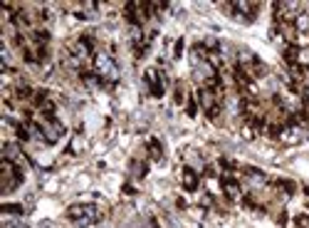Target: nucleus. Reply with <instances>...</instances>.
<instances>
[{
	"label": "nucleus",
	"mask_w": 309,
	"mask_h": 228,
	"mask_svg": "<svg viewBox=\"0 0 309 228\" xmlns=\"http://www.w3.org/2000/svg\"><path fill=\"white\" fill-rule=\"evenodd\" d=\"M198 109H200V107H198L196 97H191V100L186 102V114H188V117H196V114H198Z\"/></svg>",
	"instance_id": "9b49d317"
},
{
	"label": "nucleus",
	"mask_w": 309,
	"mask_h": 228,
	"mask_svg": "<svg viewBox=\"0 0 309 228\" xmlns=\"http://www.w3.org/2000/svg\"><path fill=\"white\" fill-rule=\"evenodd\" d=\"M146 169H149L146 161H131V176H134V179H143V176H146Z\"/></svg>",
	"instance_id": "1a4fd4ad"
},
{
	"label": "nucleus",
	"mask_w": 309,
	"mask_h": 228,
	"mask_svg": "<svg viewBox=\"0 0 309 228\" xmlns=\"http://www.w3.org/2000/svg\"><path fill=\"white\" fill-rule=\"evenodd\" d=\"M143 85L149 87V92H151L154 97H163V94H166V87H169V77H166V72L156 70V67H149V70L143 72Z\"/></svg>",
	"instance_id": "7ed1b4c3"
},
{
	"label": "nucleus",
	"mask_w": 309,
	"mask_h": 228,
	"mask_svg": "<svg viewBox=\"0 0 309 228\" xmlns=\"http://www.w3.org/2000/svg\"><path fill=\"white\" fill-rule=\"evenodd\" d=\"M92 62H94V72H97L99 77L107 82V87L112 89L114 82L119 80V65H116L114 55H112V52H101V50H99Z\"/></svg>",
	"instance_id": "f257e3e1"
},
{
	"label": "nucleus",
	"mask_w": 309,
	"mask_h": 228,
	"mask_svg": "<svg viewBox=\"0 0 309 228\" xmlns=\"http://www.w3.org/2000/svg\"><path fill=\"white\" fill-rule=\"evenodd\" d=\"M149 159L151 161H161L163 159V146L158 139H149Z\"/></svg>",
	"instance_id": "0eeeda50"
},
{
	"label": "nucleus",
	"mask_w": 309,
	"mask_h": 228,
	"mask_svg": "<svg viewBox=\"0 0 309 228\" xmlns=\"http://www.w3.org/2000/svg\"><path fill=\"white\" fill-rule=\"evenodd\" d=\"M173 102H176L178 107H183V104L188 102V92H186V87H183L181 82H178V85H176V89H173Z\"/></svg>",
	"instance_id": "6e6552de"
},
{
	"label": "nucleus",
	"mask_w": 309,
	"mask_h": 228,
	"mask_svg": "<svg viewBox=\"0 0 309 228\" xmlns=\"http://www.w3.org/2000/svg\"><path fill=\"white\" fill-rule=\"evenodd\" d=\"M67 218H70L74 226L87 228V226H94L99 218H101V211L92 203H74L67 208Z\"/></svg>",
	"instance_id": "f03ea898"
},
{
	"label": "nucleus",
	"mask_w": 309,
	"mask_h": 228,
	"mask_svg": "<svg viewBox=\"0 0 309 228\" xmlns=\"http://www.w3.org/2000/svg\"><path fill=\"white\" fill-rule=\"evenodd\" d=\"M183 55V40H176L173 43V57H181Z\"/></svg>",
	"instance_id": "ddd939ff"
},
{
	"label": "nucleus",
	"mask_w": 309,
	"mask_h": 228,
	"mask_svg": "<svg viewBox=\"0 0 309 228\" xmlns=\"http://www.w3.org/2000/svg\"><path fill=\"white\" fill-rule=\"evenodd\" d=\"M3 211H5V214H23V206H17V203H5Z\"/></svg>",
	"instance_id": "f8f14e48"
},
{
	"label": "nucleus",
	"mask_w": 309,
	"mask_h": 228,
	"mask_svg": "<svg viewBox=\"0 0 309 228\" xmlns=\"http://www.w3.org/2000/svg\"><path fill=\"white\" fill-rule=\"evenodd\" d=\"M223 181V194L228 201H240L245 194H242V186H240L238 176H220Z\"/></svg>",
	"instance_id": "20e7f679"
},
{
	"label": "nucleus",
	"mask_w": 309,
	"mask_h": 228,
	"mask_svg": "<svg viewBox=\"0 0 309 228\" xmlns=\"http://www.w3.org/2000/svg\"><path fill=\"white\" fill-rule=\"evenodd\" d=\"M198 206L205 208V211H213V194L211 191H203V194L198 196Z\"/></svg>",
	"instance_id": "9d476101"
},
{
	"label": "nucleus",
	"mask_w": 309,
	"mask_h": 228,
	"mask_svg": "<svg viewBox=\"0 0 309 228\" xmlns=\"http://www.w3.org/2000/svg\"><path fill=\"white\" fill-rule=\"evenodd\" d=\"M193 97H196L198 107H200L203 112H211L213 107H218V104H220L218 97L213 94V89H208V87H198L196 92H193Z\"/></svg>",
	"instance_id": "39448f33"
},
{
	"label": "nucleus",
	"mask_w": 309,
	"mask_h": 228,
	"mask_svg": "<svg viewBox=\"0 0 309 228\" xmlns=\"http://www.w3.org/2000/svg\"><path fill=\"white\" fill-rule=\"evenodd\" d=\"M181 186L186 191H198V186H200V171H196L193 166H183L181 169Z\"/></svg>",
	"instance_id": "423d86ee"
}]
</instances>
